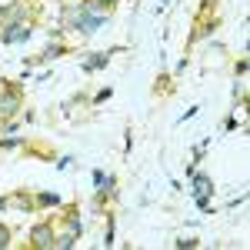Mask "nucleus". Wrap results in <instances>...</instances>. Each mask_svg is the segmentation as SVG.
<instances>
[{
  "instance_id": "nucleus-1",
  "label": "nucleus",
  "mask_w": 250,
  "mask_h": 250,
  "mask_svg": "<svg viewBox=\"0 0 250 250\" xmlns=\"http://www.w3.org/2000/svg\"><path fill=\"white\" fill-rule=\"evenodd\" d=\"M27 37H30V27H27V23H20V20L7 23V30L0 34V40H3V43H17V40H27Z\"/></svg>"
},
{
  "instance_id": "nucleus-2",
  "label": "nucleus",
  "mask_w": 250,
  "mask_h": 250,
  "mask_svg": "<svg viewBox=\"0 0 250 250\" xmlns=\"http://www.w3.org/2000/svg\"><path fill=\"white\" fill-rule=\"evenodd\" d=\"M17 104H20V97L14 87H3V97H0V117H10L14 110H17Z\"/></svg>"
},
{
  "instance_id": "nucleus-3",
  "label": "nucleus",
  "mask_w": 250,
  "mask_h": 250,
  "mask_svg": "<svg viewBox=\"0 0 250 250\" xmlns=\"http://www.w3.org/2000/svg\"><path fill=\"white\" fill-rule=\"evenodd\" d=\"M34 247H54V233H50L47 224L34 227Z\"/></svg>"
},
{
  "instance_id": "nucleus-4",
  "label": "nucleus",
  "mask_w": 250,
  "mask_h": 250,
  "mask_svg": "<svg viewBox=\"0 0 250 250\" xmlns=\"http://www.w3.org/2000/svg\"><path fill=\"white\" fill-rule=\"evenodd\" d=\"M107 60H110V54H97V57H87V60H83V70H100Z\"/></svg>"
},
{
  "instance_id": "nucleus-5",
  "label": "nucleus",
  "mask_w": 250,
  "mask_h": 250,
  "mask_svg": "<svg viewBox=\"0 0 250 250\" xmlns=\"http://www.w3.org/2000/svg\"><path fill=\"white\" fill-rule=\"evenodd\" d=\"M210 190H213V187H210L207 177H197V180H193V193H197V197H207Z\"/></svg>"
},
{
  "instance_id": "nucleus-6",
  "label": "nucleus",
  "mask_w": 250,
  "mask_h": 250,
  "mask_svg": "<svg viewBox=\"0 0 250 250\" xmlns=\"http://www.w3.org/2000/svg\"><path fill=\"white\" fill-rule=\"evenodd\" d=\"M37 204H40V207H57V204H60V197H57V193H40V197H37Z\"/></svg>"
},
{
  "instance_id": "nucleus-7",
  "label": "nucleus",
  "mask_w": 250,
  "mask_h": 250,
  "mask_svg": "<svg viewBox=\"0 0 250 250\" xmlns=\"http://www.w3.org/2000/svg\"><path fill=\"white\" fill-rule=\"evenodd\" d=\"M74 237H77V233L70 230V233H63V237H57L54 244H57V247H74Z\"/></svg>"
},
{
  "instance_id": "nucleus-8",
  "label": "nucleus",
  "mask_w": 250,
  "mask_h": 250,
  "mask_svg": "<svg viewBox=\"0 0 250 250\" xmlns=\"http://www.w3.org/2000/svg\"><path fill=\"white\" fill-rule=\"evenodd\" d=\"M7 244H10V230H7V227H0V247H7Z\"/></svg>"
},
{
  "instance_id": "nucleus-9",
  "label": "nucleus",
  "mask_w": 250,
  "mask_h": 250,
  "mask_svg": "<svg viewBox=\"0 0 250 250\" xmlns=\"http://www.w3.org/2000/svg\"><path fill=\"white\" fill-rule=\"evenodd\" d=\"M107 97H110V87H107V90H100V94L94 97V104H104V100H107Z\"/></svg>"
},
{
  "instance_id": "nucleus-10",
  "label": "nucleus",
  "mask_w": 250,
  "mask_h": 250,
  "mask_svg": "<svg viewBox=\"0 0 250 250\" xmlns=\"http://www.w3.org/2000/svg\"><path fill=\"white\" fill-rule=\"evenodd\" d=\"M70 230H74V233L83 230V227H80V217H70Z\"/></svg>"
},
{
  "instance_id": "nucleus-11",
  "label": "nucleus",
  "mask_w": 250,
  "mask_h": 250,
  "mask_svg": "<svg viewBox=\"0 0 250 250\" xmlns=\"http://www.w3.org/2000/svg\"><path fill=\"white\" fill-rule=\"evenodd\" d=\"M104 3H110V0H90V3H87V7H90V10H94V7H104Z\"/></svg>"
},
{
  "instance_id": "nucleus-12",
  "label": "nucleus",
  "mask_w": 250,
  "mask_h": 250,
  "mask_svg": "<svg viewBox=\"0 0 250 250\" xmlns=\"http://www.w3.org/2000/svg\"><path fill=\"white\" fill-rule=\"evenodd\" d=\"M3 207H7V200H3V197H0V210H3Z\"/></svg>"
},
{
  "instance_id": "nucleus-13",
  "label": "nucleus",
  "mask_w": 250,
  "mask_h": 250,
  "mask_svg": "<svg viewBox=\"0 0 250 250\" xmlns=\"http://www.w3.org/2000/svg\"><path fill=\"white\" fill-rule=\"evenodd\" d=\"M160 3H167V0H160Z\"/></svg>"
}]
</instances>
